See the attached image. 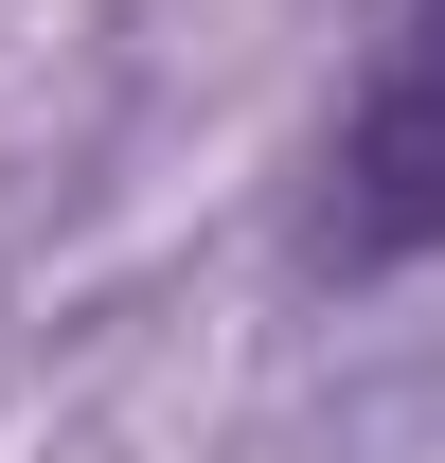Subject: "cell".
Wrapping results in <instances>:
<instances>
[{
  "label": "cell",
  "instance_id": "obj_1",
  "mask_svg": "<svg viewBox=\"0 0 445 463\" xmlns=\"http://www.w3.org/2000/svg\"><path fill=\"white\" fill-rule=\"evenodd\" d=\"M428 250H445V0H410L392 71L356 90V125L321 161V268L374 286V268H428Z\"/></svg>",
  "mask_w": 445,
  "mask_h": 463
}]
</instances>
